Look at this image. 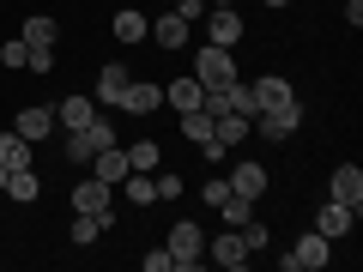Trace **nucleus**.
I'll list each match as a JSON object with an SVG mask.
<instances>
[{
    "label": "nucleus",
    "mask_w": 363,
    "mask_h": 272,
    "mask_svg": "<svg viewBox=\"0 0 363 272\" xmlns=\"http://www.w3.org/2000/svg\"><path fill=\"white\" fill-rule=\"evenodd\" d=\"M194 79H200V91H218V85H230V79H236V61H230V49L206 42V49L194 55Z\"/></svg>",
    "instance_id": "obj_1"
},
{
    "label": "nucleus",
    "mask_w": 363,
    "mask_h": 272,
    "mask_svg": "<svg viewBox=\"0 0 363 272\" xmlns=\"http://www.w3.org/2000/svg\"><path fill=\"white\" fill-rule=\"evenodd\" d=\"M164 248H169V266H182V272H194L200 260H206V236H200V224H176Z\"/></svg>",
    "instance_id": "obj_2"
},
{
    "label": "nucleus",
    "mask_w": 363,
    "mask_h": 272,
    "mask_svg": "<svg viewBox=\"0 0 363 272\" xmlns=\"http://www.w3.org/2000/svg\"><path fill=\"white\" fill-rule=\"evenodd\" d=\"M327 254H333V242H327L321 230H309V236H303V242L285 254V272H321V266H327Z\"/></svg>",
    "instance_id": "obj_3"
},
{
    "label": "nucleus",
    "mask_w": 363,
    "mask_h": 272,
    "mask_svg": "<svg viewBox=\"0 0 363 272\" xmlns=\"http://www.w3.org/2000/svg\"><path fill=\"white\" fill-rule=\"evenodd\" d=\"M73 206L91 212V218H109V206H116V188L91 176V181H79V188H73Z\"/></svg>",
    "instance_id": "obj_4"
},
{
    "label": "nucleus",
    "mask_w": 363,
    "mask_h": 272,
    "mask_svg": "<svg viewBox=\"0 0 363 272\" xmlns=\"http://www.w3.org/2000/svg\"><path fill=\"white\" fill-rule=\"evenodd\" d=\"M260 133H267V140H291V133H297V121H303V109L297 103H285V109H260Z\"/></svg>",
    "instance_id": "obj_5"
},
{
    "label": "nucleus",
    "mask_w": 363,
    "mask_h": 272,
    "mask_svg": "<svg viewBox=\"0 0 363 272\" xmlns=\"http://www.w3.org/2000/svg\"><path fill=\"white\" fill-rule=\"evenodd\" d=\"M351 224H357V206H339V200H327V206L315 212V230H321L327 242H333V236H345Z\"/></svg>",
    "instance_id": "obj_6"
},
{
    "label": "nucleus",
    "mask_w": 363,
    "mask_h": 272,
    "mask_svg": "<svg viewBox=\"0 0 363 272\" xmlns=\"http://www.w3.org/2000/svg\"><path fill=\"white\" fill-rule=\"evenodd\" d=\"M206 254L218 260V266H230V272H242V266H248V242H242V230H224L218 242L206 248Z\"/></svg>",
    "instance_id": "obj_7"
},
{
    "label": "nucleus",
    "mask_w": 363,
    "mask_h": 272,
    "mask_svg": "<svg viewBox=\"0 0 363 272\" xmlns=\"http://www.w3.org/2000/svg\"><path fill=\"white\" fill-rule=\"evenodd\" d=\"M121 91H128V67L109 61L104 73H97V103H104V109H121Z\"/></svg>",
    "instance_id": "obj_8"
},
{
    "label": "nucleus",
    "mask_w": 363,
    "mask_h": 272,
    "mask_svg": "<svg viewBox=\"0 0 363 272\" xmlns=\"http://www.w3.org/2000/svg\"><path fill=\"white\" fill-rule=\"evenodd\" d=\"M333 200H339V206H363V169L357 164H339L333 169Z\"/></svg>",
    "instance_id": "obj_9"
},
{
    "label": "nucleus",
    "mask_w": 363,
    "mask_h": 272,
    "mask_svg": "<svg viewBox=\"0 0 363 272\" xmlns=\"http://www.w3.org/2000/svg\"><path fill=\"white\" fill-rule=\"evenodd\" d=\"M109 30H116V42H145V37H152V18H145L140 6H121Z\"/></svg>",
    "instance_id": "obj_10"
},
{
    "label": "nucleus",
    "mask_w": 363,
    "mask_h": 272,
    "mask_svg": "<svg viewBox=\"0 0 363 272\" xmlns=\"http://www.w3.org/2000/svg\"><path fill=\"white\" fill-rule=\"evenodd\" d=\"M248 91H255V115H260V109H285V103H297L285 79H255Z\"/></svg>",
    "instance_id": "obj_11"
},
{
    "label": "nucleus",
    "mask_w": 363,
    "mask_h": 272,
    "mask_svg": "<svg viewBox=\"0 0 363 272\" xmlns=\"http://www.w3.org/2000/svg\"><path fill=\"white\" fill-rule=\"evenodd\" d=\"M91 176H97V181H109V188H121V176H128V152L104 145V152L91 157Z\"/></svg>",
    "instance_id": "obj_12"
},
{
    "label": "nucleus",
    "mask_w": 363,
    "mask_h": 272,
    "mask_svg": "<svg viewBox=\"0 0 363 272\" xmlns=\"http://www.w3.org/2000/svg\"><path fill=\"white\" fill-rule=\"evenodd\" d=\"M206 37L218 42V49H230V42L242 37V18H236L230 6H218V13H206Z\"/></svg>",
    "instance_id": "obj_13"
},
{
    "label": "nucleus",
    "mask_w": 363,
    "mask_h": 272,
    "mask_svg": "<svg viewBox=\"0 0 363 272\" xmlns=\"http://www.w3.org/2000/svg\"><path fill=\"white\" fill-rule=\"evenodd\" d=\"M157 103H164V91H157V85H133V79H128V91H121V109H128V115H152Z\"/></svg>",
    "instance_id": "obj_14"
},
{
    "label": "nucleus",
    "mask_w": 363,
    "mask_h": 272,
    "mask_svg": "<svg viewBox=\"0 0 363 272\" xmlns=\"http://www.w3.org/2000/svg\"><path fill=\"white\" fill-rule=\"evenodd\" d=\"M230 194L260 200V194H267V169H260V164H236V176H230Z\"/></svg>",
    "instance_id": "obj_15"
},
{
    "label": "nucleus",
    "mask_w": 363,
    "mask_h": 272,
    "mask_svg": "<svg viewBox=\"0 0 363 272\" xmlns=\"http://www.w3.org/2000/svg\"><path fill=\"white\" fill-rule=\"evenodd\" d=\"M13 133H18V140H43V133H55V109H18Z\"/></svg>",
    "instance_id": "obj_16"
},
{
    "label": "nucleus",
    "mask_w": 363,
    "mask_h": 272,
    "mask_svg": "<svg viewBox=\"0 0 363 272\" xmlns=\"http://www.w3.org/2000/svg\"><path fill=\"white\" fill-rule=\"evenodd\" d=\"M212 140L230 152V145H242L248 140V115H212Z\"/></svg>",
    "instance_id": "obj_17"
},
{
    "label": "nucleus",
    "mask_w": 363,
    "mask_h": 272,
    "mask_svg": "<svg viewBox=\"0 0 363 272\" xmlns=\"http://www.w3.org/2000/svg\"><path fill=\"white\" fill-rule=\"evenodd\" d=\"M200 97H206L200 79H176V85H164V103L169 109H200Z\"/></svg>",
    "instance_id": "obj_18"
},
{
    "label": "nucleus",
    "mask_w": 363,
    "mask_h": 272,
    "mask_svg": "<svg viewBox=\"0 0 363 272\" xmlns=\"http://www.w3.org/2000/svg\"><path fill=\"white\" fill-rule=\"evenodd\" d=\"M157 49H182L188 42V18H176V13H157Z\"/></svg>",
    "instance_id": "obj_19"
},
{
    "label": "nucleus",
    "mask_w": 363,
    "mask_h": 272,
    "mask_svg": "<svg viewBox=\"0 0 363 272\" xmlns=\"http://www.w3.org/2000/svg\"><path fill=\"white\" fill-rule=\"evenodd\" d=\"M91 115H97V103H91V97H67V103H61V115H55V121H61L67 133H79V128H85Z\"/></svg>",
    "instance_id": "obj_20"
},
{
    "label": "nucleus",
    "mask_w": 363,
    "mask_h": 272,
    "mask_svg": "<svg viewBox=\"0 0 363 272\" xmlns=\"http://www.w3.org/2000/svg\"><path fill=\"white\" fill-rule=\"evenodd\" d=\"M6 194H13V200H18V206H30V200H37V194H43V181H37V176H30V169H6Z\"/></svg>",
    "instance_id": "obj_21"
},
{
    "label": "nucleus",
    "mask_w": 363,
    "mask_h": 272,
    "mask_svg": "<svg viewBox=\"0 0 363 272\" xmlns=\"http://www.w3.org/2000/svg\"><path fill=\"white\" fill-rule=\"evenodd\" d=\"M0 164H6V169H30V140H18V133H0Z\"/></svg>",
    "instance_id": "obj_22"
},
{
    "label": "nucleus",
    "mask_w": 363,
    "mask_h": 272,
    "mask_svg": "<svg viewBox=\"0 0 363 272\" xmlns=\"http://www.w3.org/2000/svg\"><path fill=\"white\" fill-rule=\"evenodd\" d=\"M25 42H30V49H55V18L49 13L25 18Z\"/></svg>",
    "instance_id": "obj_23"
},
{
    "label": "nucleus",
    "mask_w": 363,
    "mask_h": 272,
    "mask_svg": "<svg viewBox=\"0 0 363 272\" xmlns=\"http://www.w3.org/2000/svg\"><path fill=\"white\" fill-rule=\"evenodd\" d=\"M182 133H188V140H212V115H206V109H182Z\"/></svg>",
    "instance_id": "obj_24"
},
{
    "label": "nucleus",
    "mask_w": 363,
    "mask_h": 272,
    "mask_svg": "<svg viewBox=\"0 0 363 272\" xmlns=\"http://www.w3.org/2000/svg\"><path fill=\"white\" fill-rule=\"evenodd\" d=\"M218 212H224V224H230V230H242V224L255 218V200H242V194H230V200H224Z\"/></svg>",
    "instance_id": "obj_25"
},
{
    "label": "nucleus",
    "mask_w": 363,
    "mask_h": 272,
    "mask_svg": "<svg viewBox=\"0 0 363 272\" xmlns=\"http://www.w3.org/2000/svg\"><path fill=\"white\" fill-rule=\"evenodd\" d=\"M157 157H164V152H157L152 140H140V145H128V169H145V176H152V169H157Z\"/></svg>",
    "instance_id": "obj_26"
},
{
    "label": "nucleus",
    "mask_w": 363,
    "mask_h": 272,
    "mask_svg": "<svg viewBox=\"0 0 363 272\" xmlns=\"http://www.w3.org/2000/svg\"><path fill=\"white\" fill-rule=\"evenodd\" d=\"M61 157H67V164H91V157H97V152H91V140H85V133H67Z\"/></svg>",
    "instance_id": "obj_27"
},
{
    "label": "nucleus",
    "mask_w": 363,
    "mask_h": 272,
    "mask_svg": "<svg viewBox=\"0 0 363 272\" xmlns=\"http://www.w3.org/2000/svg\"><path fill=\"white\" fill-rule=\"evenodd\" d=\"M104 224H109V218H91V212H79V218H73V242H97V236H104Z\"/></svg>",
    "instance_id": "obj_28"
},
{
    "label": "nucleus",
    "mask_w": 363,
    "mask_h": 272,
    "mask_svg": "<svg viewBox=\"0 0 363 272\" xmlns=\"http://www.w3.org/2000/svg\"><path fill=\"white\" fill-rule=\"evenodd\" d=\"M152 188H157V200H176L182 194V176H176V169H152Z\"/></svg>",
    "instance_id": "obj_29"
},
{
    "label": "nucleus",
    "mask_w": 363,
    "mask_h": 272,
    "mask_svg": "<svg viewBox=\"0 0 363 272\" xmlns=\"http://www.w3.org/2000/svg\"><path fill=\"white\" fill-rule=\"evenodd\" d=\"M0 61H6V67H30V42H25V37H13L6 49H0Z\"/></svg>",
    "instance_id": "obj_30"
},
{
    "label": "nucleus",
    "mask_w": 363,
    "mask_h": 272,
    "mask_svg": "<svg viewBox=\"0 0 363 272\" xmlns=\"http://www.w3.org/2000/svg\"><path fill=\"white\" fill-rule=\"evenodd\" d=\"M242 242H248V254H255V248H267V224L248 218V224H242Z\"/></svg>",
    "instance_id": "obj_31"
},
{
    "label": "nucleus",
    "mask_w": 363,
    "mask_h": 272,
    "mask_svg": "<svg viewBox=\"0 0 363 272\" xmlns=\"http://www.w3.org/2000/svg\"><path fill=\"white\" fill-rule=\"evenodd\" d=\"M176 18H188V25H194V18H206V0H176Z\"/></svg>",
    "instance_id": "obj_32"
},
{
    "label": "nucleus",
    "mask_w": 363,
    "mask_h": 272,
    "mask_svg": "<svg viewBox=\"0 0 363 272\" xmlns=\"http://www.w3.org/2000/svg\"><path fill=\"white\" fill-rule=\"evenodd\" d=\"M230 200V181H206V206H224Z\"/></svg>",
    "instance_id": "obj_33"
},
{
    "label": "nucleus",
    "mask_w": 363,
    "mask_h": 272,
    "mask_svg": "<svg viewBox=\"0 0 363 272\" xmlns=\"http://www.w3.org/2000/svg\"><path fill=\"white\" fill-rule=\"evenodd\" d=\"M145 272H169V248H152L145 254Z\"/></svg>",
    "instance_id": "obj_34"
},
{
    "label": "nucleus",
    "mask_w": 363,
    "mask_h": 272,
    "mask_svg": "<svg viewBox=\"0 0 363 272\" xmlns=\"http://www.w3.org/2000/svg\"><path fill=\"white\" fill-rule=\"evenodd\" d=\"M0 194H6V164H0Z\"/></svg>",
    "instance_id": "obj_35"
},
{
    "label": "nucleus",
    "mask_w": 363,
    "mask_h": 272,
    "mask_svg": "<svg viewBox=\"0 0 363 272\" xmlns=\"http://www.w3.org/2000/svg\"><path fill=\"white\" fill-rule=\"evenodd\" d=\"M267 6H285V0H267Z\"/></svg>",
    "instance_id": "obj_36"
},
{
    "label": "nucleus",
    "mask_w": 363,
    "mask_h": 272,
    "mask_svg": "<svg viewBox=\"0 0 363 272\" xmlns=\"http://www.w3.org/2000/svg\"><path fill=\"white\" fill-rule=\"evenodd\" d=\"M218 6H230V0H218Z\"/></svg>",
    "instance_id": "obj_37"
}]
</instances>
